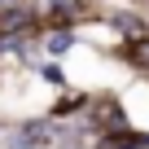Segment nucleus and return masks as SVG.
Segmentation results:
<instances>
[{
	"instance_id": "1",
	"label": "nucleus",
	"mask_w": 149,
	"mask_h": 149,
	"mask_svg": "<svg viewBox=\"0 0 149 149\" xmlns=\"http://www.w3.org/2000/svg\"><path fill=\"white\" fill-rule=\"evenodd\" d=\"M66 48H70V35H66V31L48 35V53H66Z\"/></svg>"
}]
</instances>
